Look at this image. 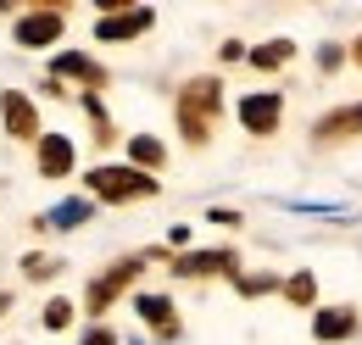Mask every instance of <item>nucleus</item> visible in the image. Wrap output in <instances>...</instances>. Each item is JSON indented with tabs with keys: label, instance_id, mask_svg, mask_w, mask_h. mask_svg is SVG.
Returning <instances> with one entry per match:
<instances>
[{
	"label": "nucleus",
	"instance_id": "nucleus-1",
	"mask_svg": "<svg viewBox=\"0 0 362 345\" xmlns=\"http://www.w3.org/2000/svg\"><path fill=\"white\" fill-rule=\"evenodd\" d=\"M218 117H223V78L206 73V78L179 84V95H173V123H179V139L189 151H201V145L212 139Z\"/></svg>",
	"mask_w": 362,
	"mask_h": 345
},
{
	"label": "nucleus",
	"instance_id": "nucleus-2",
	"mask_svg": "<svg viewBox=\"0 0 362 345\" xmlns=\"http://www.w3.org/2000/svg\"><path fill=\"white\" fill-rule=\"evenodd\" d=\"M84 189H90V201H106V206H134V201L162 195V178L129 168V162H95L84 172Z\"/></svg>",
	"mask_w": 362,
	"mask_h": 345
},
{
	"label": "nucleus",
	"instance_id": "nucleus-3",
	"mask_svg": "<svg viewBox=\"0 0 362 345\" xmlns=\"http://www.w3.org/2000/svg\"><path fill=\"white\" fill-rule=\"evenodd\" d=\"M145 262H151V251H134V257L112 262L106 273H95V279H90V290H84V301H78V306H84L95 323H100V317H106V312H112V306H117V301H123V296H129V290L139 284Z\"/></svg>",
	"mask_w": 362,
	"mask_h": 345
},
{
	"label": "nucleus",
	"instance_id": "nucleus-4",
	"mask_svg": "<svg viewBox=\"0 0 362 345\" xmlns=\"http://www.w3.org/2000/svg\"><path fill=\"white\" fill-rule=\"evenodd\" d=\"M62 34H67V11L62 6H23L17 23H11V45L17 50H50L56 56Z\"/></svg>",
	"mask_w": 362,
	"mask_h": 345
},
{
	"label": "nucleus",
	"instance_id": "nucleus-5",
	"mask_svg": "<svg viewBox=\"0 0 362 345\" xmlns=\"http://www.w3.org/2000/svg\"><path fill=\"white\" fill-rule=\"evenodd\" d=\"M173 279H234L240 273V251L234 245H201V251H179L168 257Z\"/></svg>",
	"mask_w": 362,
	"mask_h": 345
},
{
	"label": "nucleus",
	"instance_id": "nucleus-6",
	"mask_svg": "<svg viewBox=\"0 0 362 345\" xmlns=\"http://www.w3.org/2000/svg\"><path fill=\"white\" fill-rule=\"evenodd\" d=\"M156 28V11L151 6H112L95 17V40L100 45H129V40H145Z\"/></svg>",
	"mask_w": 362,
	"mask_h": 345
},
{
	"label": "nucleus",
	"instance_id": "nucleus-7",
	"mask_svg": "<svg viewBox=\"0 0 362 345\" xmlns=\"http://www.w3.org/2000/svg\"><path fill=\"white\" fill-rule=\"evenodd\" d=\"M45 78H56V84L67 78V84H78L84 95H100V89L112 84V73L100 67V56H90V50H56Z\"/></svg>",
	"mask_w": 362,
	"mask_h": 345
},
{
	"label": "nucleus",
	"instance_id": "nucleus-8",
	"mask_svg": "<svg viewBox=\"0 0 362 345\" xmlns=\"http://www.w3.org/2000/svg\"><path fill=\"white\" fill-rule=\"evenodd\" d=\"M0 129H6V139L34 145V139L45 134V123H40V100L23 95V89H0Z\"/></svg>",
	"mask_w": 362,
	"mask_h": 345
},
{
	"label": "nucleus",
	"instance_id": "nucleus-9",
	"mask_svg": "<svg viewBox=\"0 0 362 345\" xmlns=\"http://www.w3.org/2000/svg\"><path fill=\"white\" fill-rule=\"evenodd\" d=\"M134 317L156 334L162 345H173L184 334V317L179 306H173V296H162V290H134Z\"/></svg>",
	"mask_w": 362,
	"mask_h": 345
},
{
	"label": "nucleus",
	"instance_id": "nucleus-10",
	"mask_svg": "<svg viewBox=\"0 0 362 345\" xmlns=\"http://www.w3.org/2000/svg\"><path fill=\"white\" fill-rule=\"evenodd\" d=\"M73 168H78V145H73V134L45 129L40 139H34V172H40V178L62 184V178H67Z\"/></svg>",
	"mask_w": 362,
	"mask_h": 345
},
{
	"label": "nucleus",
	"instance_id": "nucleus-11",
	"mask_svg": "<svg viewBox=\"0 0 362 345\" xmlns=\"http://www.w3.org/2000/svg\"><path fill=\"white\" fill-rule=\"evenodd\" d=\"M234 112H240V129H245V134L273 139V134H279V123H284V95H279V89H251Z\"/></svg>",
	"mask_w": 362,
	"mask_h": 345
},
{
	"label": "nucleus",
	"instance_id": "nucleus-12",
	"mask_svg": "<svg viewBox=\"0 0 362 345\" xmlns=\"http://www.w3.org/2000/svg\"><path fill=\"white\" fill-rule=\"evenodd\" d=\"M346 139H362V100L334 106L313 123V145H346Z\"/></svg>",
	"mask_w": 362,
	"mask_h": 345
},
{
	"label": "nucleus",
	"instance_id": "nucleus-13",
	"mask_svg": "<svg viewBox=\"0 0 362 345\" xmlns=\"http://www.w3.org/2000/svg\"><path fill=\"white\" fill-rule=\"evenodd\" d=\"M362 317L351 312V306H317L313 312V340L317 345H334V340H357Z\"/></svg>",
	"mask_w": 362,
	"mask_h": 345
},
{
	"label": "nucleus",
	"instance_id": "nucleus-14",
	"mask_svg": "<svg viewBox=\"0 0 362 345\" xmlns=\"http://www.w3.org/2000/svg\"><path fill=\"white\" fill-rule=\"evenodd\" d=\"M95 217V201L90 195H67V201H56L45 217H34V228L45 234V228H56V234H73V228H84Z\"/></svg>",
	"mask_w": 362,
	"mask_h": 345
},
{
	"label": "nucleus",
	"instance_id": "nucleus-15",
	"mask_svg": "<svg viewBox=\"0 0 362 345\" xmlns=\"http://www.w3.org/2000/svg\"><path fill=\"white\" fill-rule=\"evenodd\" d=\"M129 168H139V172H156L168 168V145L156 139V134H129Z\"/></svg>",
	"mask_w": 362,
	"mask_h": 345
},
{
	"label": "nucleus",
	"instance_id": "nucleus-16",
	"mask_svg": "<svg viewBox=\"0 0 362 345\" xmlns=\"http://www.w3.org/2000/svg\"><path fill=\"white\" fill-rule=\"evenodd\" d=\"M290 62H296V40H262L245 50V67H257V73H279Z\"/></svg>",
	"mask_w": 362,
	"mask_h": 345
},
{
	"label": "nucleus",
	"instance_id": "nucleus-17",
	"mask_svg": "<svg viewBox=\"0 0 362 345\" xmlns=\"http://www.w3.org/2000/svg\"><path fill=\"white\" fill-rule=\"evenodd\" d=\"M78 106H84V117H90L95 151H112V145H117V123H112V112L100 106V95H78Z\"/></svg>",
	"mask_w": 362,
	"mask_h": 345
},
{
	"label": "nucleus",
	"instance_id": "nucleus-18",
	"mask_svg": "<svg viewBox=\"0 0 362 345\" xmlns=\"http://www.w3.org/2000/svg\"><path fill=\"white\" fill-rule=\"evenodd\" d=\"M279 296H284L290 306H307V312H317V273H307V267H301V273H290V279L279 284Z\"/></svg>",
	"mask_w": 362,
	"mask_h": 345
},
{
	"label": "nucleus",
	"instance_id": "nucleus-19",
	"mask_svg": "<svg viewBox=\"0 0 362 345\" xmlns=\"http://www.w3.org/2000/svg\"><path fill=\"white\" fill-rule=\"evenodd\" d=\"M73 317H78V301H67V296H50L45 312H40V329H45V334H67V329H73Z\"/></svg>",
	"mask_w": 362,
	"mask_h": 345
},
{
	"label": "nucleus",
	"instance_id": "nucleus-20",
	"mask_svg": "<svg viewBox=\"0 0 362 345\" xmlns=\"http://www.w3.org/2000/svg\"><path fill=\"white\" fill-rule=\"evenodd\" d=\"M228 284H234V290H240L245 301H257V296H273V290H279L284 279H279V273H245V267H240V273H234Z\"/></svg>",
	"mask_w": 362,
	"mask_h": 345
},
{
	"label": "nucleus",
	"instance_id": "nucleus-21",
	"mask_svg": "<svg viewBox=\"0 0 362 345\" xmlns=\"http://www.w3.org/2000/svg\"><path fill=\"white\" fill-rule=\"evenodd\" d=\"M56 273H62V262L50 257V251H28V257H23V279H28V284H50Z\"/></svg>",
	"mask_w": 362,
	"mask_h": 345
},
{
	"label": "nucleus",
	"instance_id": "nucleus-22",
	"mask_svg": "<svg viewBox=\"0 0 362 345\" xmlns=\"http://www.w3.org/2000/svg\"><path fill=\"white\" fill-rule=\"evenodd\" d=\"M317 67H323V73H340V67H346V50H340V45H323V50H317Z\"/></svg>",
	"mask_w": 362,
	"mask_h": 345
},
{
	"label": "nucleus",
	"instance_id": "nucleus-23",
	"mask_svg": "<svg viewBox=\"0 0 362 345\" xmlns=\"http://www.w3.org/2000/svg\"><path fill=\"white\" fill-rule=\"evenodd\" d=\"M78 345H123V340H117V329H112V323H95V329H90Z\"/></svg>",
	"mask_w": 362,
	"mask_h": 345
},
{
	"label": "nucleus",
	"instance_id": "nucleus-24",
	"mask_svg": "<svg viewBox=\"0 0 362 345\" xmlns=\"http://www.w3.org/2000/svg\"><path fill=\"white\" fill-rule=\"evenodd\" d=\"M206 223H218V228H240L245 217L234 212V206H212V212H206Z\"/></svg>",
	"mask_w": 362,
	"mask_h": 345
},
{
	"label": "nucleus",
	"instance_id": "nucleus-25",
	"mask_svg": "<svg viewBox=\"0 0 362 345\" xmlns=\"http://www.w3.org/2000/svg\"><path fill=\"white\" fill-rule=\"evenodd\" d=\"M218 56H223V62H245V45H240V40H223V50H218Z\"/></svg>",
	"mask_w": 362,
	"mask_h": 345
},
{
	"label": "nucleus",
	"instance_id": "nucleus-26",
	"mask_svg": "<svg viewBox=\"0 0 362 345\" xmlns=\"http://www.w3.org/2000/svg\"><path fill=\"white\" fill-rule=\"evenodd\" d=\"M40 95H45V100H62V95H67V84H56V78H40Z\"/></svg>",
	"mask_w": 362,
	"mask_h": 345
},
{
	"label": "nucleus",
	"instance_id": "nucleus-27",
	"mask_svg": "<svg viewBox=\"0 0 362 345\" xmlns=\"http://www.w3.org/2000/svg\"><path fill=\"white\" fill-rule=\"evenodd\" d=\"M346 56H351V62H357V67H362V34H357V40H351V50H346Z\"/></svg>",
	"mask_w": 362,
	"mask_h": 345
},
{
	"label": "nucleus",
	"instance_id": "nucleus-28",
	"mask_svg": "<svg viewBox=\"0 0 362 345\" xmlns=\"http://www.w3.org/2000/svg\"><path fill=\"white\" fill-rule=\"evenodd\" d=\"M6 306H11V296H0V317H6Z\"/></svg>",
	"mask_w": 362,
	"mask_h": 345
}]
</instances>
